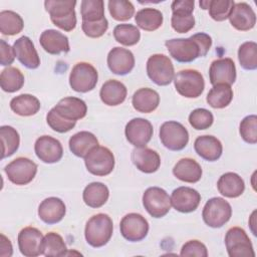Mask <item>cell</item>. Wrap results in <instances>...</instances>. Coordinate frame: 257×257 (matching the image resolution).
<instances>
[{
	"instance_id": "obj_31",
	"label": "cell",
	"mask_w": 257,
	"mask_h": 257,
	"mask_svg": "<svg viewBox=\"0 0 257 257\" xmlns=\"http://www.w3.org/2000/svg\"><path fill=\"white\" fill-rule=\"evenodd\" d=\"M217 188L221 195L227 198H237L243 194L245 183L238 174L228 172L219 178Z\"/></svg>"
},
{
	"instance_id": "obj_18",
	"label": "cell",
	"mask_w": 257,
	"mask_h": 257,
	"mask_svg": "<svg viewBox=\"0 0 257 257\" xmlns=\"http://www.w3.org/2000/svg\"><path fill=\"white\" fill-rule=\"evenodd\" d=\"M200 202V193L190 187H179L173 191L171 196L172 206L181 213H191L195 211Z\"/></svg>"
},
{
	"instance_id": "obj_28",
	"label": "cell",
	"mask_w": 257,
	"mask_h": 257,
	"mask_svg": "<svg viewBox=\"0 0 257 257\" xmlns=\"http://www.w3.org/2000/svg\"><path fill=\"white\" fill-rule=\"evenodd\" d=\"M174 176L186 183H197L201 180L203 171L199 163L191 158H183L173 168Z\"/></svg>"
},
{
	"instance_id": "obj_27",
	"label": "cell",
	"mask_w": 257,
	"mask_h": 257,
	"mask_svg": "<svg viewBox=\"0 0 257 257\" xmlns=\"http://www.w3.org/2000/svg\"><path fill=\"white\" fill-rule=\"evenodd\" d=\"M194 149L196 153L204 160L209 162L217 161L223 152L221 142L214 136H200L195 140Z\"/></svg>"
},
{
	"instance_id": "obj_25",
	"label": "cell",
	"mask_w": 257,
	"mask_h": 257,
	"mask_svg": "<svg viewBox=\"0 0 257 257\" xmlns=\"http://www.w3.org/2000/svg\"><path fill=\"white\" fill-rule=\"evenodd\" d=\"M53 108L60 116L71 121L83 118L87 112L86 103L82 99L74 96H67L60 99Z\"/></svg>"
},
{
	"instance_id": "obj_6",
	"label": "cell",
	"mask_w": 257,
	"mask_h": 257,
	"mask_svg": "<svg viewBox=\"0 0 257 257\" xmlns=\"http://www.w3.org/2000/svg\"><path fill=\"white\" fill-rule=\"evenodd\" d=\"M231 216V205L225 199L220 197L209 199L202 212L204 222L212 228H221L230 220Z\"/></svg>"
},
{
	"instance_id": "obj_50",
	"label": "cell",
	"mask_w": 257,
	"mask_h": 257,
	"mask_svg": "<svg viewBox=\"0 0 257 257\" xmlns=\"http://www.w3.org/2000/svg\"><path fill=\"white\" fill-rule=\"evenodd\" d=\"M181 256H197V257H207L208 251L206 246L198 240H190L186 242L181 249Z\"/></svg>"
},
{
	"instance_id": "obj_37",
	"label": "cell",
	"mask_w": 257,
	"mask_h": 257,
	"mask_svg": "<svg viewBox=\"0 0 257 257\" xmlns=\"http://www.w3.org/2000/svg\"><path fill=\"white\" fill-rule=\"evenodd\" d=\"M23 27V19L18 13L11 10L0 12V31L3 35H16L22 31Z\"/></svg>"
},
{
	"instance_id": "obj_36",
	"label": "cell",
	"mask_w": 257,
	"mask_h": 257,
	"mask_svg": "<svg viewBox=\"0 0 257 257\" xmlns=\"http://www.w3.org/2000/svg\"><path fill=\"white\" fill-rule=\"evenodd\" d=\"M137 25L146 31H155L163 24V13L155 8H144L135 16Z\"/></svg>"
},
{
	"instance_id": "obj_44",
	"label": "cell",
	"mask_w": 257,
	"mask_h": 257,
	"mask_svg": "<svg viewBox=\"0 0 257 257\" xmlns=\"http://www.w3.org/2000/svg\"><path fill=\"white\" fill-rule=\"evenodd\" d=\"M108 10L111 17L117 21L128 20L135 14L133 3L126 0H109Z\"/></svg>"
},
{
	"instance_id": "obj_22",
	"label": "cell",
	"mask_w": 257,
	"mask_h": 257,
	"mask_svg": "<svg viewBox=\"0 0 257 257\" xmlns=\"http://www.w3.org/2000/svg\"><path fill=\"white\" fill-rule=\"evenodd\" d=\"M15 56L22 65L29 69H35L40 65L39 55L32 40L27 36L19 37L13 44Z\"/></svg>"
},
{
	"instance_id": "obj_9",
	"label": "cell",
	"mask_w": 257,
	"mask_h": 257,
	"mask_svg": "<svg viewBox=\"0 0 257 257\" xmlns=\"http://www.w3.org/2000/svg\"><path fill=\"white\" fill-rule=\"evenodd\" d=\"M143 205L154 218H162L171 210V197L162 188L150 187L143 195Z\"/></svg>"
},
{
	"instance_id": "obj_29",
	"label": "cell",
	"mask_w": 257,
	"mask_h": 257,
	"mask_svg": "<svg viewBox=\"0 0 257 257\" xmlns=\"http://www.w3.org/2000/svg\"><path fill=\"white\" fill-rule=\"evenodd\" d=\"M126 93V87L122 82L115 79H109L102 84L99 96L104 104L115 106L124 101Z\"/></svg>"
},
{
	"instance_id": "obj_47",
	"label": "cell",
	"mask_w": 257,
	"mask_h": 257,
	"mask_svg": "<svg viewBox=\"0 0 257 257\" xmlns=\"http://www.w3.org/2000/svg\"><path fill=\"white\" fill-rule=\"evenodd\" d=\"M240 135L248 144L254 145L257 143V116L255 114L247 115L241 120Z\"/></svg>"
},
{
	"instance_id": "obj_1",
	"label": "cell",
	"mask_w": 257,
	"mask_h": 257,
	"mask_svg": "<svg viewBox=\"0 0 257 257\" xmlns=\"http://www.w3.org/2000/svg\"><path fill=\"white\" fill-rule=\"evenodd\" d=\"M171 56L179 62H192L205 56L212 46V38L204 32L196 33L189 38H174L165 43Z\"/></svg>"
},
{
	"instance_id": "obj_38",
	"label": "cell",
	"mask_w": 257,
	"mask_h": 257,
	"mask_svg": "<svg viewBox=\"0 0 257 257\" xmlns=\"http://www.w3.org/2000/svg\"><path fill=\"white\" fill-rule=\"evenodd\" d=\"M24 84V75L16 67L8 66L0 74V85L6 92H15Z\"/></svg>"
},
{
	"instance_id": "obj_49",
	"label": "cell",
	"mask_w": 257,
	"mask_h": 257,
	"mask_svg": "<svg viewBox=\"0 0 257 257\" xmlns=\"http://www.w3.org/2000/svg\"><path fill=\"white\" fill-rule=\"evenodd\" d=\"M81 28L86 36H88L90 38H98L106 32V30L108 28V22H107L106 18H103V19H101L99 21H95V22L82 21Z\"/></svg>"
},
{
	"instance_id": "obj_10",
	"label": "cell",
	"mask_w": 257,
	"mask_h": 257,
	"mask_svg": "<svg viewBox=\"0 0 257 257\" xmlns=\"http://www.w3.org/2000/svg\"><path fill=\"white\" fill-rule=\"evenodd\" d=\"M225 245L230 257H254L255 252L251 240L244 229L230 228L225 236Z\"/></svg>"
},
{
	"instance_id": "obj_45",
	"label": "cell",
	"mask_w": 257,
	"mask_h": 257,
	"mask_svg": "<svg viewBox=\"0 0 257 257\" xmlns=\"http://www.w3.org/2000/svg\"><path fill=\"white\" fill-rule=\"evenodd\" d=\"M234 4L232 0H209V15L215 21H224L229 17Z\"/></svg>"
},
{
	"instance_id": "obj_12",
	"label": "cell",
	"mask_w": 257,
	"mask_h": 257,
	"mask_svg": "<svg viewBox=\"0 0 257 257\" xmlns=\"http://www.w3.org/2000/svg\"><path fill=\"white\" fill-rule=\"evenodd\" d=\"M4 172L11 183L23 186L34 179L37 173V165L28 158L19 157L10 162L4 168Z\"/></svg>"
},
{
	"instance_id": "obj_15",
	"label": "cell",
	"mask_w": 257,
	"mask_h": 257,
	"mask_svg": "<svg viewBox=\"0 0 257 257\" xmlns=\"http://www.w3.org/2000/svg\"><path fill=\"white\" fill-rule=\"evenodd\" d=\"M153 125L152 123L142 117H136L131 119L124 130L125 138L130 144L136 148H143L151 141L153 137Z\"/></svg>"
},
{
	"instance_id": "obj_33",
	"label": "cell",
	"mask_w": 257,
	"mask_h": 257,
	"mask_svg": "<svg viewBox=\"0 0 257 257\" xmlns=\"http://www.w3.org/2000/svg\"><path fill=\"white\" fill-rule=\"evenodd\" d=\"M109 197L108 188L100 182H92L88 184L82 193L84 203L90 208L102 207Z\"/></svg>"
},
{
	"instance_id": "obj_24",
	"label": "cell",
	"mask_w": 257,
	"mask_h": 257,
	"mask_svg": "<svg viewBox=\"0 0 257 257\" xmlns=\"http://www.w3.org/2000/svg\"><path fill=\"white\" fill-rule=\"evenodd\" d=\"M66 213L64 202L56 197L44 199L38 207V216L46 224L52 225L60 222Z\"/></svg>"
},
{
	"instance_id": "obj_4",
	"label": "cell",
	"mask_w": 257,
	"mask_h": 257,
	"mask_svg": "<svg viewBox=\"0 0 257 257\" xmlns=\"http://www.w3.org/2000/svg\"><path fill=\"white\" fill-rule=\"evenodd\" d=\"M176 90L187 98L199 97L205 88L204 77L196 69H183L174 76Z\"/></svg>"
},
{
	"instance_id": "obj_17",
	"label": "cell",
	"mask_w": 257,
	"mask_h": 257,
	"mask_svg": "<svg viewBox=\"0 0 257 257\" xmlns=\"http://www.w3.org/2000/svg\"><path fill=\"white\" fill-rule=\"evenodd\" d=\"M34 151L37 158L46 164L57 163L63 155L61 143L50 136L38 138L34 145Z\"/></svg>"
},
{
	"instance_id": "obj_46",
	"label": "cell",
	"mask_w": 257,
	"mask_h": 257,
	"mask_svg": "<svg viewBox=\"0 0 257 257\" xmlns=\"http://www.w3.org/2000/svg\"><path fill=\"white\" fill-rule=\"evenodd\" d=\"M214 121L212 112L206 108H196L189 114V122L197 131L209 128Z\"/></svg>"
},
{
	"instance_id": "obj_20",
	"label": "cell",
	"mask_w": 257,
	"mask_h": 257,
	"mask_svg": "<svg viewBox=\"0 0 257 257\" xmlns=\"http://www.w3.org/2000/svg\"><path fill=\"white\" fill-rule=\"evenodd\" d=\"M107 66L117 75L130 73L135 66V57L131 50L122 47H114L107 54Z\"/></svg>"
},
{
	"instance_id": "obj_35",
	"label": "cell",
	"mask_w": 257,
	"mask_h": 257,
	"mask_svg": "<svg viewBox=\"0 0 257 257\" xmlns=\"http://www.w3.org/2000/svg\"><path fill=\"white\" fill-rule=\"evenodd\" d=\"M233 99V90L229 84L218 83L213 85L207 94V102L213 108H224Z\"/></svg>"
},
{
	"instance_id": "obj_8",
	"label": "cell",
	"mask_w": 257,
	"mask_h": 257,
	"mask_svg": "<svg viewBox=\"0 0 257 257\" xmlns=\"http://www.w3.org/2000/svg\"><path fill=\"white\" fill-rule=\"evenodd\" d=\"M98 79V73L95 67L88 62L76 63L69 75V85L77 92H87L92 90Z\"/></svg>"
},
{
	"instance_id": "obj_21",
	"label": "cell",
	"mask_w": 257,
	"mask_h": 257,
	"mask_svg": "<svg viewBox=\"0 0 257 257\" xmlns=\"http://www.w3.org/2000/svg\"><path fill=\"white\" fill-rule=\"evenodd\" d=\"M228 18L231 25L240 31H248L256 24V14L246 2L235 3Z\"/></svg>"
},
{
	"instance_id": "obj_39",
	"label": "cell",
	"mask_w": 257,
	"mask_h": 257,
	"mask_svg": "<svg viewBox=\"0 0 257 257\" xmlns=\"http://www.w3.org/2000/svg\"><path fill=\"white\" fill-rule=\"evenodd\" d=\"M66 245L63 238L55 232L47 233L42 242V255L47 257H58L66 255Z\"/></svg>"
},
{
	"instance_id": "obj_51",
	"label": "cell",
	"mask_w": 257,
	"mask_h": 257,
	"mask_svg": "<svg viewBox=\"0 0 257 257\" xmlns=\"http://www.w3.org/2000/svg\"><path fill=\"white\" fill-rule=\"evenodd\" d=\"M0 54H1V65H10L13 63L15 58V52L13 47H11L4 39L0 40Z\"/></svg>"
},
{
	"instance_id": "obj_48",
	"label": "cell",
	"mask_w": 257,
	"mask_h": 257,
	"mask_svg": "<svg viewBox=\"0 0 257 257\" xmlns=\"http://www.w3.org/2000/svg\"><path fill=\"white\" fill-rule=\"evenodd\" d=\"M46 121L48 123V125L55 132L63 134V133H67L70 130H72L75 126L76 121H71V120H67L65 118H63L62 116H60L55 110L54 108H51L47 115H46Z\"/></svg>"
},
{
	"instance_id": "obj_53",
	"label": "cell",
	"mask_w": 257,
	"mask_h": 257,
	"mask_svg": "<svg viewBox=\"0 0 257 257\" xmlns=\"http://www.w3.org/2000/svg\"><path fill=\"white\" fill-rule=\"evenodd\" d=\"M200 6H201L202 9H208V7H209V1H208V0L200 1Z\"/></svg>"
},
{
	"instance_id": "obj_34",
	"label": "cell",
	"mask_w": 257,
	"mask_h": 257,
	"mask_svg": "<svg viewBox=\"0 0 257 257\" xmlns=\"http://www.w3.org/2000/svg\"><path fill=\"white\" fill-rule=\"evenodd\" d=\"M10 108L18 115L30 116L38 112L40 109V101L32 94L23 93L10 100Z\"/></svg>"
},
{
	"instance_id": "obj_30",
	"label": "cell",
	"mask_w": 257,
	"mask_h": 257,
	"mask_svg": "<svg viewBox=\"0 0 257 257\" xmlns=\"http://www.w3.org/2000/svg\"><path fill=\"white\" fill-rule=\"evenodd\" d=\"M132 103L136 110L143 113H150L159 106L160 95L153 88L143 87L134 93Z\"/></svg>"
},
{
	"instance_id": "obj_7",
	"label": "cell",
	"mask_w": 257,
	"mask_h": 257,
	"mask_svg": "<svg viewBox=\"0 0 257 257\" xmlns=\"http://www.w3.org/2000/svg\"><path fill=\"white\" fill-rule=\"evenodd\" d=\"M147 73L153 82L161 86L170 84L175 76L174 65L165 54H153L149 57Z\"/></svg>"
},
{
	"instance_id": "obj_2",
	"label": "cell",
	"mask_w": 257,
	"mask_h": 257,
	"mask_svg": "<svg viewBox=\"0 0 257 257\" xmlns=\"http://www.w3.org/2000/svg\"><path fill=\"white\" fill-rule=\"evenodd\" d=\"M113 224L107 214L98 213L89 218L84 229L86 242L94 247L99 248L107 244L112 236Z\"/></svg>"
},
{
	"instance_id": "obj_40",
	"label": "cell",
	"mask_w": 257,
	"mask_h": 257,
	"mask_svg": "<svg viewBox=\"0 0 257 257\" xmlns=\"http://www.w3.org/2000/svg\"><path fill=\"white\" fill-rule=\"evenodd\" d=\"M0 137L2 145L1 158L4 159L16 153L20 144V137L18 132L10 125H2L0 127Z\"/></svg>"
},
{
	"instance_id": "obj_41",
	"label": "cell",
	"mask_w": 257,
	"mask_h": 257,
	"mask_svg": "<svg viewBox=\"0 0 257 257\" xmlns=\"http://www.w3.org/2000/svg\"><path fill=\"white\" fill-rule=\"evenodd\" d=\"M80 13L82 21H99L105 18L104 2L102 0H83L80 3Z\"/></svg>"
},
{
	"instance_id": "obj_11",
	"label": "cell",
	"mask_w": 257,
	"mask_h": 257,
	"mask_svg": "<svg viewBox=\"0 0 257 257\" xmlns=\"http://www.w3.org/2000/svg\"><path fill=\"white\" fill-rule=\"evenodd\" d=\"M160 140L167 149L181 151L188 145L189 133L182 123L169 120L160 127Z\"/></svg>"
},
{
	"instance_id": "obj_14",
	"label": "cell",
	"mask_w": 257,
	"mask_h": 257,
	"mask_svg": "<svg viewBox=\"0 0 257 257\" xmlns=\"http://www.w3.org/2000/svg\"><path fill=\"white\" fill-rule=\"evenodd\" d=\"M119 229L124 239L131 242H138L148 235L149 223L141 214L130 213L122 217Z\"/></svg>"
},
{
	"instance_id": "obj_3",
	"label": "cell",
	"mask_w": 257,
	"mask_h": 257,
	"mask_svg": "<svg viewBox=\"0 0 257 257\" xmlns=\"http://www.w3.org/2000/svg\"><path fill=\"white\" fill-rule=\"evenodd\" d=\"M75 0H47L44 2L52 23L64 31H71L76 26Z\"/></svg>"
},
{
	"instance_id": "obj_13",
	"label": "cell",
	"mask_w": 257,
	"mask_h": 257,
	"mask_svg": "<svg viewBox=\"0 0 257 257\" xmlns=\"http://www.w3.org/2000/svg\"><path fill=\"white\" fill-rule=\"evenodd\" d=\"M195 2L194 0H176L173 1L171 24L173 29L179 33H187L195 26L193 16Z\"/></svg>"
},
{
	"instance_id": "obj_5",
	"label": "cell",
	"mask_w": 257,
	"mask_h": 257,
	"mask_svg": "<svg viewBox=\"0 0 257 257\" xmlns=\"http://www.w3.org/2000/svg\"><path fill=\"white\" fill-rule=\"evenodd\" d=\"M87 171L94 176H107L114 168V156L111 151L102 146H96L84 158Z\"/></svg>"
},
{
	"instance_id": "obj_32",
	"label": "cell",
	"mask_w": 257,
	"mask_h": 257,
	"mask_svg": "<svg viewBox=\"0 0 257 257\" xmlns=\"http://www.w3.org/2000/svg\"><path fill=\"white\" fill-rule=\"evenodd\" d=\"M68 145L69 150L74 156L78 158H85L90 150L98 146V141L92 133L82 131L74 134L69 139Z\"/></svg>"
},
{
	"instance_id": "obj_52",
	"label": "cell",
	"mask_w": 257,
	"mask_h": 257,
	"mask_svg": "<svg viewBox=\"0 0 257 257\" xmlns=\"http://www.w3.org/2000/svg\"><path fill=\"white\" fill-rule=\"evenodd\" d=\"M0 256H11L13 253L12 244L10 240L3 234H1V242H0Z\"/></svg>"
},
{
	"instance_id": "obj_19",
	"label": "cell",
	"mask_w": 257,
	"mask_h": 257,
	"mask_svg": "<svg viewBox=\"0 0 257 257\" xmlns=\"http://www.w3.org/2000/svg\"><path fill=\"white\" fill-rule=\"evenodd\" d=\"M211 84L218 83L233 84L236 80V67L234 61L229 58H219L214 60L209 68Z\"/></svg>"
},
{
	"instance_id": "obj_42",
	"label": "cell",
	"mask_w": 257,
	"mask_h": 257,
	"mask_svg": "<svg viewBox=\"0 0 257 257\" xmlns=\"http://www.w3.org/2000/svg\"><path fill=\"white\" fill-rule=\"evenodd\" d=\"M113 36L118 43L124 46H133L140 41L141 32L133 24H118L113 29Z\"/></svg>"
},
{
	"instance_id": "obj_43",
	"label": "cell",
	"mask_w": 257,
	"mask_h": 257,
	"mask_svg": "<svg viewBox=\"0 0 257 257\" xmlns=\"http://www.w3.org/2000/svg\"><path fill=\"white\" fill-rule=\"evenodd\" d=\"M238 59L240 65L246 70L257 68V44L254 41H247L240 45L238 49Z\"/></svg>"
},
{
	"instance_id": "obj_16",
	"label": "cell",
	"mask_w": 257,
	"mask_h": 257,
	"mask_svg": "<svg viewBox=\"0 0 257 257\" xmlns=\"http://www.w3.org/2000/svg\"><path fill=\"white\" fill-rule=\"evenodd\" d=\"M44 236L34 227H25L18 234V247L22 255L36 257L42 255V242Z\"/></svg>"
},
{
	"instance_id": "obj_23",
	"label": "cell",
	"mask_w": 257,
	"mask_h": 257,
	"mask_svg": "<svg viewBox=\"0 0 257 257\" xmlns=\"http://www.w3.org/2000/svg\"><path fill=\"white\" fill-rule=\"evenodd\" d=\"M131 159L137 169L146 174L157 172L161 166V158L159 154L146 147L134 149Z\"/></svg>"
},
{
	"instance_id": "obj_26",
	"label": "cell",
	"mask_w": 257,
	"mask_h": 257,
	"mask_svg": "<svg viewBox=\"0 0 257 257\" xmlns=\"http://www.w3.org/2000/svg\"><path fill=\"white\" fill-rule=\"evenodd\" d=\"M39 42L42 48L49 54L57 55L61 52L66 53L70 50L67 36L55 29L44 30L40 35Z\"/></svg>"
}]
</instances>
